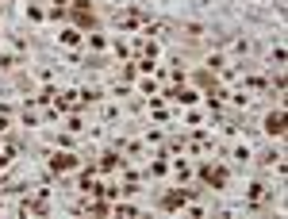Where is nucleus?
Returning <instances> with one entry per match:
<instances>
[{"label": "nucleus", "mask_w": 288, "mask_h": 219, "mask_svg": "<svg viewBox=\"0 0 288 219\" xmlns=\"http://www.w3.org/2000/svg\"><path fill=\"white\" fill-rule=\"evenodd\" d=\"M200 173H204V181H208V185H216V189H219V185H227V173H223L219 165H204Z\"/></svg>", "instance_id": "obj_1"}, {"label": "nucleus", "mask_w": 288, "mask_h": 219, "mask_svg": "<svg viewBox=\"0 0 288 219\" xmlns=\"http://www.w3.org/2000/svg\"><path fill=\"white\" fill-rule=\"evenodd\" d=\"M265 131H269V135H277V139H281V135H285V112H273V116L265 119Z\"/></svg>", "instance_id": "obj_2"}, {"label": "nucleus", "mask_w": 288, "mask_h": 219, "mask_svg": "<svg viewBox=\"0 0 288 219\" xmlns=\"http://www.w3.org/2000/svg\"><path fill=\"white\" fill-rule=\"evenodd\" d=\"M73 15H77V19L85 23V27H92V23H96V15H92V12L85 8V0H77V4H73Z\"/></svg>", "instance_id": "obj_3"}, {"label": "nucleus", "mask_w": 288, "mask_h": 219, "mask_svg": "<svg viewBox=\"0 0 288 219\" xmlns=\"http://www.w3.org/2000/svg\"><path fill=\"white\" fill-rule=\"evenodd\" d=\"M188 200V192H173V196H165V200H161V208H181Z\"/></svg>", "instance_id": "obj_4"}, {"label": "nucleus", "mask_w": 288, "mask_h": 219, "mask_svg": "<svg viewBox=\"0 0 288 219\" xmlns=\"http://www.w3.org/2000/svg\"><path fill=\"white\" fill-rule=\"evenodd\" d=\"M250 204H265V185H250Z\"/></svg>", "instance_id": "obj_5"}]
</instances>
